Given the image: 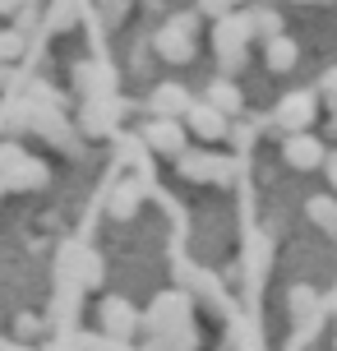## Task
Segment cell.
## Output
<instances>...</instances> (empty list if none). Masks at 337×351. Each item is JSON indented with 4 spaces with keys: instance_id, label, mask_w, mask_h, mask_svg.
I'll return each mask as SVG.
<instances>
[{
    "instance_id": "obj_22",
    "label": "cell",
    "mask_w": 337,
    "mask_h": 351,
    "mask_svg": "<svg viewBox=\"0 0 337 351\" xmlns=\"http://www.w3.org/2000/svg\"><path fill=\"white\" fill-rule=\"evenodd\" d=\"M14 333H18V337H33V333H42V319H33V315H18V319H14Z\"/></svg>"
},
{
    "instance_id": "obj_31",
    "label": "cell",
    "mask_w": 337,
    "mask_h": 351,
    "mask_svg": "<svg viewBox=\"0 0 337 351\" xmlns=\"http://www.w3.org/2000/svg\"><path fill=\"white\" fill-rule=\"evenodd\" d=\"M0 194H5V185H0Z\"/></svg>"
},
{
    "instance_id": "obj_4",
    "label": "cell",
    "mask_w": 337,
    "mask_h": 351,
    "mask_svg": "<svg viewBox=\"0 0 337 351\" xmlns=\"http://www.w3.org/2000/svg\"><path fill=\"white\" fill-rule=\"evenodd\" d=\"M180 180L190 185H231V158H217V153H203V148H185L176 158Z\"/></svg>"
},
{
    "instance_id": "obj_14",
    "label": "cell",
    "mask_w": 337,
    "mask_h": 351,
    "mask_svg": "<svg viewBox=\"0 0 337 351\" xmlns=\"http://www.w3.org/2000/svg\"><path fill=\"white\" fill-rule=\"evenodd\" d=\"M111 125H116V102L111 97H84V106H79V130L84 134H111Z\"/></svg>"
},
{
    "instance_id": "obj_17",
    "label": "cell",
    "mask_w": 337,
    "mask_h": 351,
    "mask_svg": "<svg viewBox=\"0 0 337 351\" xmlns=\"http://www.w3.org/2000/svg\"><path fill=\"white\" fill-rule=\"evenodd\" d=\"M305 217H310L323 236H333V241H337V194L333 190H328V194H310V199H305Z\"/></svg>"
},
{
    "instance_id": "obj_10",
    "label": "cell",
    "mask_w": 337,
    "mask_h": 351,
    "mask_svg": "<svg viewBox=\"0 0 337 351\" xmlns=\"http://www.w3.org/2000/svg\"><path fill=\"white\" fill-rule=\"evenodd\" d=\"M185 130H190L195 139H203V143H217V139L231 134V116H222L217 106H208L203 97H199V102H190V111H185Z\"/></svg>"
},
{
    "instance_id": "obj_12",
    "label": "cell",
    "mask_w": 337,
    "mask_h": 351,
    "mask_svg": "<svg viewBox=\"0 0 337 351\" xmlns=\"http://www.w3.org/2000/svg\"><path fill=\"white\" fill-rule=\"evenodd\" d=\"M264 65L273 74H291L296 65H301V42H296V37H286V33L268 37V42H264Z\"/></svg>"
},
{
    "instance_id": "obj_11",
    "label": "cell",
    "mask_w": 337,
    "mask_h": 351,
    "mask_svg": "<svg viewBox=\"0 0 337 351\" xmlns=\"http://www.w3.org/2000/svg\"><path fill=\"white\" fill-rule=\"evenodd\" d=\"M286 310H291V324H305V328H314V324H319L323 300H319V291H314L310 282H296V287L286 291Z\"/></svg>"
},
{
    "instance_id": "obj_28",
    "label": "cell",
    "mask_w": 337,
    "mask_h": 351,
    "mask_svg": "<svg viewBox=\"0 0 337 351\" xmlns=\"http://www.w3.org/2000/svg\"><path fill=\"white\" fill-rule=\"evenodd\" d=\"M18 5H28V0H0V14H14Z\"/></svg>"
},
{
    "instance_id": "obj_20",
    "label": "cell",
    "mask_w": 337,
    "mask_h": 351,
    "mask_svg": "<svg viewBox=\"0 0 337 351\" xmlns=\"http://www.w3.org/2000/svg\"><path fill=\"white\" fill-rule=\"evenodd\" d=\"M74 23H79V5H74V0H55L51 14H47V28H51V33H70Z\"/></svg>"
},
{
    "instance_id": "obj_2",
    "label": "cell",
    "mask_w": 337,
    "mask_h": 351,
    "mask_svg": "<svg viewBox=\"0 0 337 351\" xmlns=\"http://www.w3.org/2000/svg\"><path fill=\"white\" fill-rule=\"evenodd\" d=\"M249 23L245 14H222L213 23V51H217V70L227 74V79H236V74L245 70V60H249Z\"/></svg>"
},
{
    "instance_id": "obj_30",
    "label": "cell",
    "mask_w": 337,
    "mask_h": 351,
    "mask_svg": "<svg viewBox=\"0 0 337 351\" xmlns=\"http://www.w3.org/2000/svg\"><path fill=\"white\" fill-rule=\"evenodd\" d=\"M143 5H153V10H158V5H162V0H143Z\"/></svg>"
},
{
    "instance_id": "obj_1",
    "label": "cell",
    "mask_w": 337,
    "mask_h": 351,
    "mask_svg": "<svg viewBox=\"0 0 337 351\" xmlns=\"http://www.w3.org/2000/svg\"><path fill=\"white\" fill-rule=\"evenodd\" d=\"M195 47H199V10L166 14V23L153 33V56H162L166 65H190Z\"/></svg>"
},
{
    "instance_id": "obj_19",
    "label": "cell",
    "mask_w": 337,
    "mask_h": 351,
    "mask_svg": "<svg viewBox=\"0 0 337 351\" xmlns=\"http://www.w3.org/2000/svg\"><path fill=\"white\" fill-rule=\"evenodd\" d=\"M23 51H28V33H18V28H0V65H14Z\"/></svg>"
},
{
    "instance_id": "obj_3",
    "label": "cell",
    "mask_w": 337,
    "mask_h": 351,
    "mask_svg": "<svg viewBox=\"0 0 337 351\" xmlns=\"http://www.w3.org/2000/svg\"><path fill=\"white\" fill-rule=\"evenodd\" d=\"M47 180H51V171L42 158L23 153L18 143H0V185L5 190H42Z\"/></svg>"
},
{
    "instance_id": "obj_6",
    "label": "cell",
    "mask_w": 337,
    "mask_h": 351,
    "mask_svg": "<svg viewBox=\"0 0 337 351\" xmlns=\"http://www.w3.org/2000/svg\"><path fill=\"white\" fill-rule=\"evenodd\" d=\"M143 143H148V153H158V158H180V153L190 148V130H185V121H176V116H148V121H143Z\"/></svg>"
},
{
    "instance_id": "obj_26",
    "label": "cell",
    "mask_w": 337,
    "mask_h": 351,
    "mask_svg": "<svg viewBox=\"0 0 337 351\" xmlns=\"http://www.w3.org/2000/svg\"><path fill=\"white\" fill-rule=\"evenodd\" d=\"M323 130H328V139L337 143V97L328 102V116H323Z\"/></svg>"
},
{
    "instance_id": "obj_9",
    "label": "cell",
    "mask_w": 337,
    "mask_h": 351,
    "mask_svg": "<svg viewBox=\"0 0 337 351\" xmlns=\"http://www.w3.org/2000/svg\"><path fill=\"white\" fill-rule=\"evenodd\" d=\"M70 79L79 97H111L116 93V74H111L107 60H74Z\"/></svg>"
},
{
    "instance_id": "obj_13",
    "label": "cell",
    "mask_w": 337,
    "mask_h": 351,
    "mask_svg": "<svg viewBox=\"0 0 337 351\" xmlns=\"http://www.w3.org/2000/svg\"><path fill=\"white\" fill-rule=\"evenodd\" d=\"M190 102H195V97H190L180 84H158L153 93H148V111H153V116H176V121H185Z\"/></svg>"
},
{
    "instance_id": "obj_7",
    "label": "cell",
    "mask_w": 337,
    "mask_h": 351,
    "mask_svg": "<svg viewBox=\"0 0 337 351\" xmlns=\"http://www.w3.org/2000/svg\"><path fill=\"white\" fill-rule=\"evenodd\" d=\"M323 158H328V148H323V139H314L310 130L282 134V162L291 167V171H319Z\"/></svg>"
},
{
    "instance_id": "obj_18",
    "label": "cell",
    "mask_w": 337,
    "mask_h": 351,
    "mask_svg": "<svg viewBox=\"0 0 337 351\" xmlns=\"http://www.w3.org/2000/svg\"><path fill=\"white\" fill-rule=\"evenodd\" d=\"M245 23H249V37H259V42H268V37L282 33V14H277L273 5H254V10H245Z\"/></svg>"
},
{
    "instance_id": "obj_25",
    "label": "cell",
    "mask_w": 337,
    "mask_h": 351,
    "mask_svg": "<svg viewBox=\"0 0 337 351\" xmlns=\"http://www.w3.org/2000/svg\"><path fill=\"white\" fill-rule=\"evenodd\" d=\"M319 93H328V102L337 97V65H328V70H323V79H319Z\"/></svg>"
},
{
    "instance_id": "obj_21",
    "label": "cell",
    "mask_w": 337,
    "mask_h": 351,
    "mask_svg": "<svg viewBox=\"0 0 337 351\" xmlns=\"http://www.w3.org/2000/svg\"><path fill=\"white\" fill-rule=\"evenodd\" d=\"M102 5V14H107V23H121L129 10H134V0H97Z\"/></svg>"
},
{
    "instance_id": "obj_5",
    "label": "cell",
    "mask_w": 337,
    "mask_h": 351,
    "mask_svg": "<svg viewBox=\"0 0 337 351\" xmlns=\"http://www.w3.org/2000/svg\"><path fill=\"white\" fill-rule=\"evenodd\" d=\"M314 116H319V93L296 88V93H282V102L273 111V125H277V134H301V130L314 125Z\"/></svg>"
},
{
    "instance_id": "obj_23",
    "label": "cell",
    "mask_w": 337,
    "mask_h": 351,
    "mask_svg": "<svg viewBox=\"0 0 337 351\" xmlns=\"http://www.w3.org/2000/svg\"><path fill=\"white\" fill-rule=\"evenodd\" d=\"M319 171H323V180H328V190L337 194V148L328 153V158H323V167H319Z\"/></svg>"
},
{
    "instance_id": "obj_24",
    "label": "cell",
    "mask_w": 337,
    "mask_h": 351,
    "mask_svg": "<svg viewBox=\"0 0 337 351\" xmlns=\"http://www.w3.org/2000/svg\"><path fill=\"white\" fill-rule=\"evenodd\" d=\"M231 10V0H199V14H213V19H222Z\"/></svg>"
},
{
    "instance_id": "obj_15",
    "label": "cell",
    "mask_w": 337,
    "mask_h": 351,
    "mask_svg": "<svg viewBox=\"0 0 337 351\" xmlns=\"http://www.w3.org/2000/svg\"><path fill=\"white\" fill-rule=\"evenodd\" d=\"M139 204H143V185L139 180H121V185H111V194H107V217L111 222H129V217L139 213Z\"/></svg>"
},
{
    "instance_id": "obj_8",
    "label": "cell",
    "mask_w": 337,
    "mask_h": 351,
    "mask_svg": "<svg viewBox=\"0 0 337 351\" xmlns=\"http://www.w3.org/2000/svg\"><path fill=\"white\" fill-rule=\"evenodd\" d=\"M97 324H102L107 337L125 342V337H134V328H139V310H134L125 296H102V305H97Z\"/></svg>"
},
{
    "instance_id": "obj_27",
    "label": "cell",
    "mask_w": 337,
    "mask_h": 351,
    "mask_svg": "<svg viewBox=\"0 0 337 351\" xmlns=\"http://www.w3.org/2000/svg\"><path fill=\"white\" fill-rule=\"evenodd\" d=\"M10 84H14V70H10V65H0V93H5Z\"/></svg>"
},
{
    "instance_id": "obj_16",
    "label": "cell",
    "mask_w": 337,
    "mask_h": 351,
    "mask_svg": "<svg viewBox=\"0 0 337 351\" xmlns=\"http://www.w3.org/2000/svg\"><path fill=\"white\" fill-rule=\"evenodd\" d=\"M203 102H208V106H217V111H222V116H231V121H236V116L245 111V97H240L236 79H227V74H217L213 84L203 88Z\"/></svg>"
},
{
    "instance_id": "obj_29",
    "label": "cell",
    "mask_w": 337,
    "mask_h": 351,
    "mask_svg": "<svg viewBox=\"0 0 337 351\" xmlns=\"http://www.w3.org/2000/svg\"><path fill=\"white\" fill-rule=\"evenodd\" d=\"M291 5H328V0H291Z\"/></svg>"
}]
</instances>
